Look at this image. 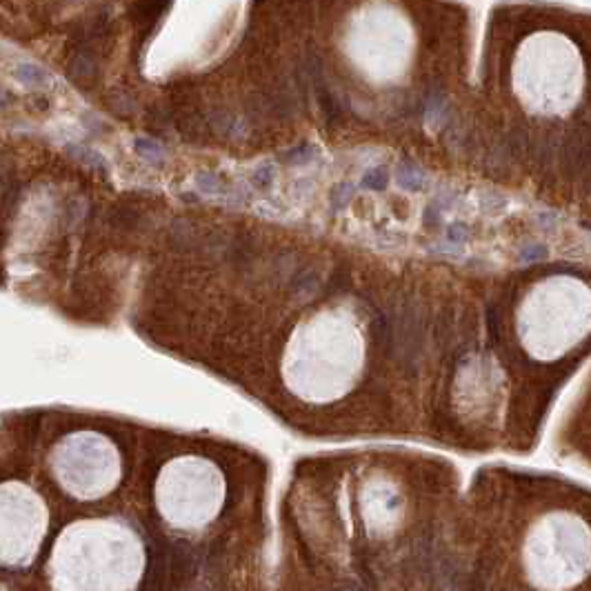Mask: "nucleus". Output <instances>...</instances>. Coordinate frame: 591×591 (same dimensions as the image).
<instances>
[{"label":"nucleus","instance_id":"obj_14","mask_svg":"<svg viewBox=\"0 0 591 591\" xmlns=\"http://www.w3.org/2000/svg\"><path fill=\"white\" fill-rule=\"evenodd\" d=\"M449 238H451V240H462V238H465V227L456 225V227H453V229L449 231Z\"/></svg>","mask_w":591,"mask_h":591},{"label":"nucleus","instance_id":"obj_11","mask_svg":"<svg viewBox=\"0 0 591 591\" xmlns=\"http://www.w3.org/2000/svg\"><path fill=\"white\" fill-rule=\"evenodd\" d=\"M253 185H258V187H267L269 185V169L267 167L258 171L256 178H253Z\"/></svg>","mask_w":591,"mask_h":591},{"label":"nucleus","instance_id":"obj_4","mask_svg":"<svg viewBox=\"0 0 591 591\" xmlns=\"http://www.w3.org/2000/svg\"><path fill=\"white\" fill-rule=\"evenodd\" d=\"M196 558L187 542H169V558H167V578L169 587H180L194 576Z\"/></svg>","mask_w":591,"mask_h":591},{"label":"nucleus","instance_id":"obj_10","mask_svg":"<svg viewBox=\"0 0 591 591\" xmlns=\"http://www.w3.org/2000/svg\"><path fill=\"white\" fill-rule=\"evenodd\" d=\"M347 285H349V274H347L344 269H338V271H336V274L331 276V283H329V287H327V292L334 296V294L342 292V289L347 287Z\"/></svg>","mask_w":591,"mask_h":591},{"label":"nucleus","instance_id":"obj_2","mask_svg":"<svg viewBox=\"0 0 591 591\" xmlns=\"http://www.w3.org/2000/svg\"><path fill=\"white\" fill-rule=\"evenodd\" d=\"M49 531V507L29 483H0V569L21 571L34 565Z\"/></svg>","mask_w":591,"mask_h":591},{"label":"nucleus","instance_id":"obj_1","mask_svg":"<svg viewBox=\"0 0 591 591\" xmlns=\"http://www.w3.org/2000/svg\"><path fill=\"white\" fill-rule=\"evenodd\" d=\"M136 556L131 540L105 523H76L51 542L45 574L51 591H123Z\"/></svg>","mask_w":591,"mask_h":591},{"label":"nucleus","instance_id":"obj_13","mask_svg":"<svg viewBox=\"0 0 591 591\" xmlns=\"http://www.w3.org/2000/svg\"><path fill=\"white\" fill-rule=\"evenodd\" d=\"M336 591H369V589L362 585V583H344V585H340Z\"/></svg>","mask_w":591,"mask_h":591},{"label":"nucleus","instance_id":"obj_5","mask_svg":"<svg viewBox=\"0 0 591 591\" xmlns=\"http://www.w3.org/2000/svg\"><path fill=\"white\" fill-rule=\"evenodd\" d=\"M314 85H316V96H318V103H320L323 112H325L327 123L336 125V123L340 121V116H342V105H340V100L334 96L331 89H327V87L323 85V80H316Z\"/></svg>","mask_w":591,"mask_h":591},{"label":"nucleus","instance_id":"obj_9","mask_svg":"<svg viewBox=\"0 0 591 591\" xmlns=\"http://www.w3.org/2000/svg\"><path fill=\"white\" fill-rule=\"evenodd\" d=\"M316 287V276L312 274V271H300V274L294 278V292L300 294V292H309V289Z\"/></svg>","mask_w":591,"mask_h":591},{"label":"nucleus","instance_id":"obj_12","mask_svg":"<svg viewBox=\"0 0 591 591\" xmlns=\"http://www.w3.org/2000/svg\"><path fill=\"white\" fill-rule=\"evenodd\" d=\"M542 256H544V249H542V247H531V249H527V251L523 253L525 260H538V258H542Z\"/></svg>","mask_w":591,"mask_h":591},{"label":"nucleus","instance_id":"obj_7","mask_svg":"<svg viewBox=\"0 0 591 591\" xmlns=\"http://www.w3.org/2000/svg\"><path fill=\"white\" fill-rule=\"evenodd\" d=\"M487 331L492 344L500 342V307L496 303L487 305Z\"/></svg>","mask_w":591,"mask_h":591},{"label":"nucleus","instance_id":"obj_6","mask_svg":"<svg viewBox=\"0 0 591 591\" xmlns=\"http://www.w3.org/2000/svg\"><path fill=\"white\" fill-rule=\"evenodd\" d=\"M371 338L383 353L392 351V323L383 312H376L374 320H371Z\"/></svg>","mask_w":591,"mask_h":591},{"label":"nucleus","instance_id":"obj_8","mask_svg":"<svg viewBox=\"0 0 591 591\" xmlns=\"http://www.w3.org/2000/svg\"><path fill=\"white\" fill-rule=\"evenodd\" d=\"M362 185L367 189H374V192H380V189L387 187V171L385 169H374L362 178Z\"/></svg>","mask_w":591,"mask_h":591},{"label":"nucleus","instance_id":"obj_3","mask_svg":"<svg viewBox=\"0 0 591 591\" xmlns=\"http://www.w3.org/2000/svg\"><path fill=\"white\" fill-rule=\"evenodd\" d=\"M49 471L60 489L78 500L107 494L118 478V456L103 436L67 433L49 451Z\"/></svg>","mask_w":591,"mask_h":591}]
</instances>
